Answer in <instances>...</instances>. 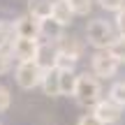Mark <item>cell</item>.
I'll list each match as a JSON object with an SVG mask.
<instances>
[{"label": "cell", "mask_w": 125, "mask_h": 125, "mask_svg": "<svg viewBox=\"0 0 125 125\" xmlns=\"http://www.w3.org/2000/svg\"><path fill=\"white\" fill-rule=\"evenodd\" d=\"M74 97L81 107H95V104L102 100V86H100V79L95 74H83L76 76V86H74Z\"/></svg>", "instance_id": "obj_1"}, {"label": "cell", "mask_w": 125, "mask_h": 125, "mask_svg": "<svg viewBox=\"0 0 125 125\" xmlns=\"http://www.w3.org/2000/svg\"><path fill=\"white\" fill-rule=\"evenodd\" d=\"M86 37H88V44L95 49H109L111 42L116 40V32L114 26L104 19H93V21L86 26Z\"/></svg>", "instance_id": "obj_2"}, {"label": "cell", "mask_w": 125, "mask_h": 125, "mask_svg": "<svg viewBox=\"0 0 125 125\" xmlns=\"http://www.w3.org/2000/svg\"><path fill=\"white\" fill-rule=\"evenodd\" d=\"M42 76H44V70L37 65L35 60H26V62H19L16 72H14V79H16L19 88L23 90H32L42 83Z\"/></svg>", "instance_id": "obj_3"}, {"label": "cell", "mask_w": 125, "mask_h": 125, "mask_svg": "<svg viewBox=\"0 0 125 125\" xmlns=\"http://www.w3.org/2000/svg\"><path fill=\"white\" fill-rule=\"evenodd\" d=\"M118 58L111 53L109 49H97V53L90 58V70L97 79H111L118 72Z\"/></svg>", "instance_id": "obj_4"}, {"label": "cell", "mask_w": 125, "mask_h": 125, "mask_svg": "<svg viewBox=\"0 0 125 125\" xmlns=\"http://www.w3.org/2000/svg\"><path fill=\"white\" fill-rule=\"evenodd\" d=\"M37 46H40V42H37V40H32V37H19V35H16V40L12 42V49H9V53H12L19 62L35 60Z\"/></svg>", "instance_id": "obj_5"}, {"label": "cell", "mask_w": 125, "mask_h": 125, "mask_svg": "<svg viewBox=\"0 0 125 125\" xmlns=\"http://www.w3.org/2000/svg\"><path fill=\"white\" fill-rule=\"evenodd\" d=\"M121 111H123V107H121V104H116L114 100H100V102L95 104V109H93V114L104 125L118 123V121H121Z\"/></svg>", "instance_id": "obj_6"}, {"label": "cell", "mask_w": 125, "mask_h": 125, "mask_svg": "<svg viewBox=\"0 0 125 125\" xmlns=\"http://www.w3.org/2000/svg\"><path fill=\"white\" fill-rule=\"evenodd\" d=\"M14 30H16L19 37H42V28H40V19H35L32 14H26V16H19L14 21Z\"/></svg>", "instance_id": "obj_7"}, {"label": "cell", "mask_w": 125, "mask_h": 125, "mask_svg": "<svg viewBox=\"0 0 125 125\" xmlns=\"http://www.w3.org/2000/svg\"><path fill=\"white\" fill-rule=\"evenodd\" d=\"M56 58H58V46H53L51 42H44V44L37 46L35 62L42 67V70H53L56 67Z\"/></svg>", "instance_id": "obj_8"}, {"label": "cell", "mask_w": 125, "mask_h": 125, "mask_svg": "<svg viewBox=\"0 0 125 125\" xmlns=\"http://www.w3.org/2000/svg\"><path fill=\"white\" fill-rule=\"evenodd\" d=\"M42 90H44V95H49V97H60V72L58 67H53V70H44V76H42Z\"/></svg>", "instance_id": "obj_9"}, {"label": "cell", "mask_w": 125, "mask_h": 125, "mask_svg": "<svg viewBox=\"0 0 125 125\" xmlns=\"http://www.w3.org/2000/svg\"><path fill=\"white\" fill-rule=\"evenodd\" d=\"M58 51H60V53H67V56H72V58L79 60L81 53H83V42L76 40V37H65V35H62L60 40H58Z\"/></svg>", "instance_id": "obj_10"}, {"label": "cell", "mask_w": 125, "mask_h": 125, "mask_svg": "<svg viewBox=\"0 0 125 125\" xmlns=\"http://www.w3.org/2000/svg\"><path fill=\"white\" fill-rule=\"evenodd\" d=\"M40 28H42V37H46V40H51V42H58L60 37H62V23H58L53 16H49V19H42L40 21Z\"/></svg>", "instance_id": "obj_11"}, {"label": "cell", "mask_w": 125, "mask_h": 125, "mask_svg": "<svg viewBox=\"0 0 125 125\" xmlns=\"http://www.w3.org/2000/svg\"><path fill=\"white\" fill-rule=\"evenodd\" d=\"M51 16H53L58 23H62V26H70L72 19H74L76 14L72 12V7H70V2H67V0H56V2H53V12H51Z\"/></svg>", "instance_id": "obj_12"}, {"label": "cell", "mask_w": 125, "mask_h": 125, "mask_svg": "<svg viewBox=\"0 0 125 125\" xmlns=\"http://www.w3.org/2000/svg\"><path fill=\"white\" fill-rule=\"evenodd\" d=\"M53 12V2L51 0H28V14H32L35 19H49Z\"/></svg>", "instance_id": "obj_13"}, {"label": "cell", "mask_w": 125, "mask_h": 125, "mask_svg": "<svg viewBox=\"0 0 125 125\" xmlns=\"http://www.w3.org/2000/svg\"><path fill=\"white\" fill-rule=\"evenodd\" d=\"M16 40V30H14V23L9 21H0V49H12V42Z\"/></svg>", "instance_id": "obj_14"}, {"label": "cell", "mask_w": 125, "mask_h": 125, "mask_svg": "<svg viewBox=\"0 0 125 125\" xmlns=\"http://www.w3.org/2000/svg\"><path fill=\"white\" fill-rule=\"evenodd\" d=\"M58 72H60V93L62 95H74L76 74L72 70H58Z\"/></svg>", "instance_id": "obj_15"}, {"label": "cell", "mask_w": 125, "mask_h": 125, "mask_svg": "<svg viewBox=\"0 0 125 125\" xmlns=\"http://www.w3.org/2000/svg\"><path fill=\"white\" fill-rule=\"evenodd\" d=\"M109 100H114L116 104L125 107V81H116V83L109 88Z\"/></svg>", "instance_id": "obj_16"}, {"label": "cell", "mask_w": 125, "mask_h": 125, "mask_svg": "<svg viewBox=\"0 0 125 125\" xmlns=\"http://www.w3.org/2000/svg\"><path fill=\"white\" fill-rule=\"evenodd\" d=\"M72 7V12L76 14V16H86V14L93 9V0H67Z\"/></svg>", "instance_id": "obj_17"}, {"label": "cell", "mask_w": 125, "mask_h": 125, "mask_svg": "<svg viewBox=\"0 0 125 125\" xmlns=\"http://www.w3.org/2000/svg\"><path fill=\"white\" fill-rule=\"evenodd\" d=\"M109 51H111V53L118 58V62H125V35H118L116 40L111 42Z\"/></svg>", "instance_id": "obj_18"}, {"label": "cell", "mask_w": 125, "mask_h": 125, "mask_svg": "<svg viewBox=\"0 0 125 125\" xmlns=\"http://www.w3.org/2000/svg\"><path fill=\"white\" fill-rule=\"evenodd\" d=\"M76 62H79L76 58H72V56L60 53V51H58V58H56V67H58V70H72V72H74Z\"/></svg>", "instance_id": "obj_19"}, {"label": "cell", "mask_w": 125, "mask_h": 125, "mask_svg": "<svg viewBox=\"0 0 125 125\" xmlns=\"http://www.w3.org/2000/svg\"><path fill=\"white\" fill-rule=\"evenodd\" d=\"M12 104V95H9V88L7 86H0V114H5Z\"/></svg>", "instance_id": "obj_20"}, {"label": "cell", "mask_w": 125, "mask_h": 125, "mask_svg": "<svg viewBox=\"0 0 125 125\" xmlns=\"http://www.w3.org/2000/svg\"><path fill=\"white\" fill-rule=\"evenodd\" d=\"M100 7H104L107 12H118L121 7H125V0H97Z\"/></svg>", "instance_id": "obj_21"}, {"label": "cell", "mask_w": 125, "mask_h": 125, "mask_svg": "<svg viewBox=\"0 0 125 125\" xmlns=\"http://www.w3.org/2000/svg\"><path fill=\"white\" fill-rule=\"evenodd\" d=\"M116 30H118V35H125V7H121L116 12Z\"/></svg>", "instance_id": "obj_22"}, {"label": "cell", "mask_w": 125, "mask_h": 125, "mask_svg": "<svg viewBox=\"0 0 125 125\" xmlns=\"http://www.w3.org/2000/svg\"><path fill=\"white\" fill-rule=\"evenodd\" d=\"M76 125H104V123L100 121L95 114H86V116H81V118H79V123H76Z\"/></svg>", "instance_id": "obj_23"}, {"label": "cell", "mask_w": 125, "mask_h": 125, "mask_svg": "<svg viewBox=\"0 0 125 125\" xmlns=\"http://www.w3.org/2000/svg\"><path fill=\"white\" fill-rule=\"evenodd\" d=\"M7 70H9V53L5 49H0V74H5Z\"/></svg>", "instance_id": "obj_24"}]
</instances>
